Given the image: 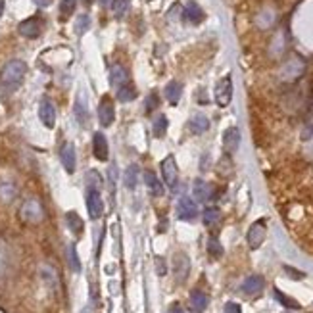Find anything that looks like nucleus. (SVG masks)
Wrapping results in <instances>:
<instances>
[{
    "mask_svg": "<svg viewBox=\"0 0 313 313\" xmlns=\"http://www.w3.org/2000/svg\"><path fill=\"white\" fill-rule=\"evenodd\" d=\"M4 6H6V0H0V16H2V12H4Z\"/></svg>",
    "mask_w": 313,
    "mask_h": 313,
    "instance_id": "nucleus-41",
    "label": "nucleus"
},
{
    "mask_svg": "<svg viewBox=\"0 0 313 313\" xmlns=\"http://www.w3.org/2000/svg\"><path fill=\"white\" fill-rule=\"evenodd\" d=\"M65 221H67V227H69L75 235H81V233H83V219H81L75 212H67V214H65Z\"/></svg>",
    "mask_w": 313,
    "mask_h": 313,
    "instance_id": "nucleus-25",
    "label": "nucleus"
},
{
    "mask_svg": "<svg viewBox=\"0 0 313 313\" xmlns=\"http://www.w3.org/2000/svg\"><path fill=\"white\" fill-rule=\"evenodd\" d=\"M273 292H275V298H277V300L281 302V304H282V306H284V308H290V310H300V304H298L296 300H292V298H288V296H284V294H282V292H281V290H279V288H275Z\"/></svg>",
    "mask_w": 313,
    "mask_h": 313,
    "instance_id": "nucleus-28",
    "label": "nucleus"
},
{
    "mask_svg": "<svg viewBox=\"0 0 313 313\" xmlns=\"http://www.w3.org/2000/svg\"><path fill=\"white\" fill-rule=\"evenodd\" d=\"M208 252H210V255H214V257H221V255H223V246L219 244L217 238H210V240H208Z\"/></svg>",
    "mask_w": 313,
    "mask_h": 313,
    "instance_id": "nucleus-33",
    "label": "nucleus"
},
{
    "mask_svg": "<svg viewBox=\"0 0 313 313\" xmlns=\"http://www.w3.org/2000/svg\"><path fill=\"white\" fill-rule=\"evenodd\" d=\"M284 313H288V312H284Z\"/></svg>",
    "mask_w": 313,
    "mask_h": 313,
    "instance_id": "nucleus-44",
    "label": "nucleus"
},
{
    "mask_svg": "<svg viewBox=\"0 0 313 313\" xmlns=\"http://www.w3.org/2000/svg\"><path fill=\"white\" fill-rule=\"evenodd\" d=\"M93 152H94V157H96V159H100V161H108L110 148H108V138L104 137V133H94Z\"/></svg>",
    "mask_w": 313,
    "mask_h": 313,
    "instance_id": "nucleus-11",
    "label": "nucleus"
},
{
    "mask_svg": "<svg viewBox=\"0 0 313 313\" xmlns=\"http://www.w3.org/2000/svg\"><path fill=\"white\" fill-rule=\"evenodd\" d=\"M190 129H192L196 135H202V133H206V131L210 129V119H208L206 116H202V114L192 116V119H190Z\"/></svg>",
    "mask_w": 313,
    "mask_h": 313,
    "instance_id": "nucleus-22",
    "label": "nucleus"
},
{
    "mask_svg": "<svg viewBox=\"0 0 313 313\" xmlns=\"http://www.w3.org/2000/svg\"><path fill=\"white\" fill-rule=\"evenodd\" d=\"M167 125H169V121H167L165 116H157L156 119H154V135H156L157 138H161V137L165 135Z\"/></svg>",
    "mask_w": 313,
    "mask_h": 313,
    "instance_id": "nucleus-29",
    "label": "nucleus"
},
{
    "mask_svg": "<svg viewBox=\"0 0 313 313\" xmlns=\"http://www.w3.org/2000/svg\"><path fill=\"white\" fill-rule=\"evenodd\" d=\"M62 157V165L67 173H75V165H77V156H75V146L71 142H65L60 150Z\"/></svg>",
    "mask_w": 313,
    "mask_h": 313,
    "instance_id": "nucleus-12",
    "label": "nucleus"
},
{
    "mask_svg": "<svg viewBox=\"0 0 313 313\" xmlns=\"http://www.w3.org/2000/svg\"><path fill=\"white\" fill-rule=\"evenodd\" d=\"M225 313H242V310H240V306H238V304L229 302V304H225Z\"/></svg>",
    "mask_w": 313,
    "mask_h": 313,
    "instance_id": "nucleus-38",
    "label": "nucleus"
},
{
    "mask_svg": "<svg viewBox=\"0 0 313 313\" xmlns=\"http://www.w3.org/2000/svg\"><path fill=\"white\" fill-rule=\"evenodd\" d=\"M112 8H114L116 18H123L127 14V10H129V0H114Z\"/></svg>",
    "mask_w": 313,
    "mask_h": 313,
    "instance_id": "nucleus-30",
    "label": "nucleus"
},
{
    "mask_svg": "<svg viewBox=\"0 0 313 313\" xmlns=\"http://www.w3.org/2000/svg\"><path fill=\"white\" fill-rule=\"evenodd\" d=\"M81 313H93V308H85V310H83Z\"/></svg>",
    "mask_w": 313,
    "mask_h": 313,
    "instance_id": "nucleus-42",
    "label": "nucleus"
},
{
    "mask_svg": "<svg viewBox=\"0 0 313 313\" xmlns=\"http://www.w3.org/2000/svg\"><path fill=\"white\" fill-rule=\"evenodd\" d=\"M39 117H40L42 125L48 127V129H52V127L56 125V108L52 106L50 100H42V102H40V106H39Z\"/></svg>",
    "mask_w": 313,
    "mask_h": 313,
    "instance_id": "nucleus-10",
    "label": "nucleus"
},
{
    "mask_svg": "<svg viewBox=\"0 0 313 313\" xmlns=\"http://www.w3.org/2000/svg\"><path fill=\"white\" fill-rule=\"evenodd\" d=\"M110 83H112V87H116V89L123 87L125 83H129V71H127L123 65H119V63L112 65V69H110Z\"/></svg>",
    "mask_w": 313,
    "mask_h": 313,
    "instance_id": "nucleus-15",
    "label": "nucleus"
},
{
    "mask_svg": "<svg viewBox=\"0 0 313 313\" xmlns=\"http://www.w3.org/2000/svg\"><path fill=\"white\" fill-rule=\"evenodd\" d=\"M263 286H265V281H263L261 275H252L242 282V292L248 294V296H255L263 290Z\"/></svg>",
    "mask_w": 313,
    "mask_h": 313,
    "instance_id": "nucleus-16",
    "label": "nucleus"
},
{
    "mask_svg": "<svg viewBox=\"0 0 313 313\" xmlns=\"http://www.w3.org/2000/svg\"><path fill=\"white\" fill-rule=\"evenodd\" d=\"M173 269H175V281L177 282H183L187 281L188 277V271H190V261L185 254H175L173 257Z\"/></svg>",
    "mask_w": 313,
    "mask_h": 313,
    "instance_id": "nucleus-9",
    "label": "nucleus"
},
{
    "mask_svg": "<svg viewBox=\"0 0 313 313\" xmlns=\"http://www.w3.org/2000/svg\"><path fill=\"white\" fill-rule=\"evenodd\" d=\"M27 73V65L21 60H10L8 63H4L2 71H0V83L6 91H16Z\"/></svg>",
    "mask_w": 313,
    "mask_h": 313,
    "instance_id": "nucleus-1",
    "label": "nucleus"
},
{
    "mask_svg": "<svg viewBox=\"0 0 313 313\" xmlns=\"http://www.w3.org/2000/svg\"><path fill=\"white\" fill-rule=\"evenodd\" d=\"M159 106V98H157V93H150V96L146 98V114H152Z\"/></svg>",
    "mask_w": 313,
    "mask_h": 313,
    "instance_id": "nucleus-34",
    "label": "nucleus"
},
{
    "mask_svg": "<svg viewBox=\"0 0 313 313\" xmlns=\"http://www.w3.org/2000/svg\"><path fill=\"white\" fill-rule=\"evenodd\" d=\"M156 273L159 275V277H163V275L167 273V267H165L163 257H156Z\"/></svg>",
    "mask_w": 313,
    "mask_h": 313,
    "instance_id": "nucleus-37",
    "label": "nucleus"
},
{
    "mask_svg": "<svg viewBox=\"0 0 313 313\" xmlns=\"http://www.w3.org/2000/svg\"><path fill=\"white\" fill-rule=\"evenodd\" d=\"M223 146L231 154L236 152V148L240 146V131H238V127H229L223 133Z\"/></svg>",
    "mask_w": 313,
    "mask_h": 313,
    "instance_id": "nucleus-13",
    "label": "nucleus"
},
{
    "mask_svg": "<svg viewBox=\"0 0 313 313\" xmlns=\"http://www.w3.org/2000/svg\"><path fill=\"white\" fill-rule=\"evenodd\" d=\"M18 31L25 39H37L42 31V23H40L39 18H27L18 25Z\"/></svg>",
    "mask_w": 313,
    "mask_h": 313,
    "instance_id": "nucleus-8",
    "label": "nucleus"
},
{
    "mask_svg": "<svg viewBox=\"0 0 313 313\" xmlns=\"http://www.w3.org/2000/svg\"><path fill=\"white\" fill-rule=\"evenodd\" d=\"M89 27H91V18H89L87 14H85V16H79L77 21H75V33H77V35H83Z\"/></svg>",
    "mask_w": 313,
    "mask_h": 313,
    "instance_id": "nucleus-31",
    "label": "nucleus"
},
{
    "mask_svg": "<svg viewBox=\"0 0 313 313\" xmlns=\"http://www.w3.org/2000/svg\"><path fill=\"white\" fill-rule=\"evenodd\" d=\"M169 313H185V312H183V308H181V306H177V304H175V306H171V308H169Z\"/></svg>",
    "mask_w": 313,
    "mask_h": 313,
    "instance_id": "nucleus-39",
    "label": "nucleus"
},
{
    "mask_svg": "<svg viewBox=\"0 0 313 313\" xmlns=\"http://www.w3.org/2000/svg\"><path fill=\"white\" fill-rule=\"evenodd\" d=\"M190 306L196 313H202L208 308V296L202 290H192L190 292Z\"/></svg>",
    "mask_w": 313,
    "mask_h": 313,
    "instance_id": "nucleus-20",
    "label": "nucleus"
},
{
    "mask_svg": "<svg viewBox=\"0 0 313 313\" xmlns=\"http://www.w3.org/2000/svg\"><path fill=\"white\" fill-rule=\"evenodd\" d=\"M87 210H89V217L91 219H98L102 217V212H104V202H102V196H100V190L98 188H87Z\"/></svg>",
    "mask_w": 313,
    "mask_h": 313,
    "instance_id": "nucleus-3",
    "label": "nucleus"
},
{
    "mask_svg": "<svg viewBox=\"0 0 313 313\" xmlns=\"http://www.w3.org/2000/svg\"><path fill=\"white\" fill-rule=\"evenodd\" d=\"M75 6H77V0H62V4H60V16H62L63 20L69 18V16L73 14Z\"/></svg>",
    "mask_w": 313,
    "mask_h": 313,
    "instance_id": "nucleus-32",
    "label": "nucleus"
},
{
    "mask_svg": "<svg viewBox=\"0 0 313 313\" xmlns=\"http://www.w3.org/2000/svg\"><path fill=\"white\" fill-rule=\"evenodd\" d=\"M161 167V177H163V183L171 190L177 188V181H179V169H177V163H175V157L173 156H165L159 163Z\"/></svg>",
    "mask_w": 313,
    "mask_h": 313,
    "instance_id": "nucleus-2",
    "label": "nucleus"
},
{
    "mask_svg": "<svg viewBox=\"0 0 313 313\" xmlns=\"http://www.w3.org/2000/svg\"><path fill=\"white\" fill-rule=\"evenodd\" d=\"M123 183H125V187L129 188V190H133V188L137 187V183H138V165H137V163L129 165V167L125 169Z\"/></svg>",
    "mask_w": 313,
    "mask_h": 313,
    "instance_id": "nucleus-23",
    "label": "nucleus"
},
{
    "mask_svg": "<svg viewBox=\"0 0 313 313\" xmlns=\"http://www.w3.org/2000/svg\"><path fill=\"white\" fill-rule=\"evenodd\" d=\"M137 98V89L133 83H125L123 87L117 89V100L119 102H133Z\"/></svg>",
    "mask_w": 313,
    "mask_h": 313,
    "instance_id": "nucleus-24",
    "label": "nucleus"
},
{
    "mask_svg": "<svg viewBox=\"0 0 313 313\" xmlns=\"http://www.w3.org/2000/svg\"><path fill=\"white\" fill-rule=\"evenodd\" d=\"M33 2H35V4H39V6H48L52 0H33Z\"/></svg>",
    "mask_w": 313,
    "mask_h": 313,
    "instance_id": "nucleus-40",
    "label": "nucleus"
},
{
    "mask_svg": "<svg viewBox=\"0 0 313 313\" xmlns=\"http://www.w3.org/2000/svg\"><path fill=\"white\" fill-rule=\"evenodd\" d=\"M116 119V110H114V102L110 96H102L100 106H98V121L102 127H110Z\"/></svg>",
    "mask_w": 313,
    "mask_h": 313,
    "instance_id": "nucleus-6",
    "label": "nucleus"
},
{
    "mask_svg": "<svg viewBox=\"0 0 313 313\" xmlns=\"http://www.w3.org/2000/svg\"><path fill=\"white\" fill-rule=\"evenodd\" d=\"M73 112H75V117L81 125H85L89 121V104H87V98L85 93L77 94V100H75V106H73Z\"/></svg>",
    "mask_w": 313,
    "mask_h": 313,
    "instance_id": "nucleus-14",
    "label": "nucleus"
},
{
    "mask_svg": "<svg viewBox=\"0 0 313 313\" xmlns=\"http://www.w3.org/2000/svg\"><path fill=\"white\" fill-rule=\"evenodd\" d=\"M67 263H69L71 271H75V273L81 271V261H79V255H77L75 244H69V246H67Z\"/></svg>",
    "mask_w": 313,
    "mask_h": 313,
    "instance_id": "nucleus-26",
    "label": "nucleus"
},
{
    "mask_svg": "<svg viewBox=\"0 0 313 313\" xmlns=\"http://www.w3.org/2000/svg\"><path fill=\"white\" fill-rule=\"evenodd\" d=\"M102 185V179H100V175L96 173V171H89V175H87V188H98Z\"/></svg>",
    "mask_w": 313,
    "mask_h": 313,
    "instance_id": "nucleus-35",
    "label": "nucleus"
},
{
    "mask_svg": "<svg viewBox=\"0 0 313 313\" xmlns=\"http://www.w3.org/2000/svg\"><path fill=\"white\" fill-rule=\"evenodd\" d=\"M198 215V208H196V202L188 196H183L177 204V217L181 221H192Z\"/></svg>",
    "mask_w": 313,
    "mask_h": 313,
    "instance_id": "nucleus-7",
    "label": "nucleus"
},
{
    "mask_svg": "<svg viewBox=\"0 0 313 313\" xmlns=\"http://www.w3.org/2000/svg\"><path fill=\"white\" fill-rule=\"evenodd\" d=\"M144 183H146V188H148V192H150L152 196H161V194H163V183L157 179L154 171H146Z\"/></svg>",
    "mask_w": 313,
    "mask_h": 313,
    "instance_id": "nucleus-19",
    "label": "nucleus"
},
{
    "mask_svg": "<svg viewBox=\"0 0 313 313\" xmlns=\"http://www.w3.org/2000/svg\"><path fill=\"white\" fill-rule=\"evenodd\" d=\"M165 98H167V102L169 104H179V100H181V94H183V85L179 83V81H169L167 83V87H165Z\"/></svg>",
    "mask_w": 313,
    "mask_h": 313,
    "instance_id": "nucleus-18",
    "label": "nucleus"
},
{
    "mask_svg": "<svg viewBox=\"0 0 313 313\" xmlns=\"http://www.w3.org/2000/svg\"><path fill=\"white\" fill-rule=\"evenodd\" d=\"M202 219H204V225L212 227V225L219 223L221 212L217 210V208H208V210H204V215H202Z\"/></svg>",
    "mask_w": 313,
    "mask_h": 313,
    "instance_id": "nucleus-27",
    "label": "nucleus"
},
{
    "mask_svg": "<svg viewBox=\"0 0 313 313\" xmlns=\"http://www.w3.org/2000/svg\"><path fill=\"white\" fill-rule=\"evenodd\" d=\"M231 100H233V79L231 75H225L215 85V102L221 108H225L231 104Z\"/></svg>",
    "mask_w": 313,
    "mask_h": 313,
    "instance_id": "nucleus-4",
    "label": "nucleus"
},
{
    "mask_svg": "<svg viewBox=\"0 0 313 313\" xmlns=\"http://www.w3.org/2000/svg\"><path fill=\"white\" fill-rule=\"evenodd\" d=\"M284 271H286V275H290L292 279H296V281H300V279H304L306 275L304 273H300L298 269H292V267H288V265H284Z\"/></svg>",
    "mask_w": 313,
    "mask_h": 313,
    "instance_id": "nucleus-36",
    "label": "nucleus"
},
{
    "mask_svg": "<svg viewBox=\"0 0 313 313\" xmlns=\"http://www.w3.org/2000/svg\"><path fill=\"white\" fill-rule=\"evenodd\" d=\"M85 2H87V4H91V2H93V0H85Z\"/></svg>",
    "mask_w": 313,
    "mask_h": 313,
    "instance_id": "nucleus-43",
    "label": "nucleus"
},
{
    "mask_svg": "<svg viewBox=\"0 0 313 313\" xmlns=\"http://www.w3.org/2000/svg\"><path fill=\"white\" fill-rule=\"evenodd\" d=\"M185 20L190 23H200L204 20V12L196 2H188L185 6Z\"/></svg>",
    "mask_w": 313,
    "mask_h": 313,
    "instance_id": "nucleus-21",
    "label": "nucleus"
},
{
    "mask_svg": "<svg viewBox=\"0 0 313 313\" xmlns=\"http://www.w3.org/2000/svg\"><path fill=\"white\" fill-rule=\"evenodd\" d=\"M265 235H267L265 221H263V219L255 221L250 229H248V236H246V240H248V246H250L252 250H257V248L263 244V240H265Z\"/></svg>",
    "mask_w": 313,
    "mask_h": 313,
    "instance_id": "nucleus-5",
    "label": "nucleus"
},
{
    "mask_svg": "<svg viewBox=\"0 0 313 313\" xmlns=\"http://www.w3.org/2000/svg\"><path fill=\"white\" fill-rule=\"evenodd\" d=\"M192 192H194V198H196V200H200V202H208V200L212 198L214 188L210 187L206 181L196 179V181H194V185H192Z\"/></svg>",
    "mask_w": 313,
    "mask_h": 313,
    "instance_id": "nucleus-17",
    "label": "nucleus"
}]
</instances>
